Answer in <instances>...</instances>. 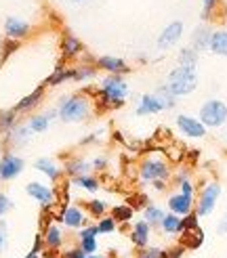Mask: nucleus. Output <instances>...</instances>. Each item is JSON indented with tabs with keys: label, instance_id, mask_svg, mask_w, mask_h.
I'll return each instance as SVG.
<instances>
[{
	"label": "nucleus",
	"instance_id": "nucleus-1",
	"mask_svg": "<svg viewBox=\"0 0 227 258\" xmlns=\"http://www.w3.org/2000/svg\"><path fill=\"white\" fill-rule=\"evenodd\" d=\"M131 88L126 84L124 76L118 74H107L101 86L97 88V95L93 97L97 109L101 111H109V109H122L126 105V97H129Z\"/></svg>",
	"mask_w": 227,
	"mask_h": 258
},
{
	"label": "nucleus",
	"instance_id": "nucleus-2",
	"mask_svg": "<svg viewBox=\"0 0 227 258\" xmlns=\"http://www.w3.org/2000/svg\"><path fill=\"white\" fill-rule=\"evenodd\" d=\"M59 120L68 122V124H78V122H86L95 111V101L84 95V93H76V95H68L59 101Z\"/></svg>",
	"mask_w": 227,
	"mask_h": 258
},
{
	"label": "nucleus",
	"instance_id": "nucleus-3",
	"mask_svg": "<svg viewBox=\"0 0 227 258\" xmlns=\"http://www.w3.org/2000/svg\"><path fill=\"white\" fill-rule=\"evenodd\" d=\"M166 86L171 93L179 99V97H187L192 95L194 90L198 88V74L192 68H183L177 66L175 70H171L168 78H166Z\"/></svg>",
	"mask_w": 227,
	"mask_h": 258
},
{
	"label": "nucleus",
	"instance_id": "nucleus-4",
	"mask_svg": "<svg viewBox=\"0 0 227 258\" xmlns=\"http://www.w3.org/2000/svg\"><path fill=\"white\" fill-rule=\"evenodd\" d=\"M139 178L141 183H154V180H168L171 178V164L166 158L147 156L139 164Z\"/></svg>",
	"mask_w": 227,
	"mask_h": 258
},
{
	"label": "nucleus",
	"instance_id": "nucleus-5",
	"mask_svg": "<svg viewBox=\"0 0 227 258\" xmlns=\"http://www.w3.org/2000/svg\"><path fill=\"white\" fill-rule=\"evenodd\" d=\"M198 118L206 128H221L227 124V105L221 99H208L200 107Z\"/></svg>",
	"mask_w": 227,
	"mask_h": 258
},
{
	"label": "nucleus",
	"instance_id": "nucleus-6",
	"mask_svg": "<svg viewBox=\"0 0 227 258\" xmlns=\"http://www.w3.org/2000/svg\"><path fill=\"white\" fill-rule=\"evenodd\" d=\"M219 198H221V185L217 183V180H210V183H206L204 187H202L200 198H198V204H196L198 216H208V214H212V210H214V206H217Z\"/></svg>",
	"mask_w": 227,
	"mask_h": 258
},
{
	"label": "nucleus",
	"instance_id": "nucleus-7",
	"mask_svg": "<svg viewBox=\"0 0 227 258\" xmlns=\"http://www.w3.org/2000/svg\"><path fill=\"white\" fill-rule=\"evenodd\" d=\"M25 191L32 200H36L42 206V210H50L55 208L57 204V191L53 187H48L46 183H38V180H32V183L25 185Z\"/></svg>",
	"mask_w": 227,
	"mask_h": 258
},
{
	"label": "nucleus",
	"instance_id": "nucleus-8",
	"mask_svg": "<svg viewBox=\"0 0 227 258\" xmlns=\"http://www.w3.org/2000/svg\"><path fill=\"white\" fill-rule=\"evenodd\" d=\"M55 221L57 223H63L68 229L78 231V229H82L86 225V212L80 208V206H68V204H63L61 210L55 214Z\"/></svg>",
	"mask_w": 227,
	"mask_h": 258
},
{
	"label": "nucleus",
	"instance_id": "nucleus-9",
	"mask_svg": "<svg viewBox=\"0 0 227 258\" xmlns=\"http://www.w3.org/2000/svg\"><path fill=\"white\" fill-rule=\"evenodd\" d=\"M177 128H179V133L187 139H204L206 131H208V128L200 122V118H194V115H187V113L177 115Z\"/></svg>",
	"mask_w": 227,
	"mask_h": 258
},
{
	"label": "nucleus",
	"instance_id": "nucleus-10",
	"mask_svg": "<svg viewBox=\"0 0 227 258\" xmlns=\"http://www.w3.org/2000/svg\"><path fill=\"white\" fill-rule=\"evenodd\" d=\"M59 48H61V59H78L82 53H84V42L80 40L76 34L72 32H63L61 34V42H59Z\"/></svg>",
	"mask_w": 227,
	"mask_h": 258
},
{
	"label": "nucleus",
	"instance_id": "nucleus-11",
	"mask_svg": "<svg viewBox=\"0 0 227 258\" xmlns=\"http://www.w3.org/2000/svg\"><path fill=\"white\" fill-rule=\"evenodd\" d=\"M25 168L23 158L15 156V153H5L0 158V180H13L17 178Z\"/></svg>",
	"mask_w": 227,
	"mask_h": 258
},
{
	"label": "nucleus",
	"instance_id": "nucleus-12",
	"mask_svg": "<svg viewBox=\"0 0 227 258\" xmlns=\"http://www.w3.org/2000/svg\"><path fill=\"white\" fill-rule=\"evenodd\" d=\"M181 36H183V21H179V19L171 21L168 25H164V30L158 36V48L166 50V48L175 46L177 42L181 40Z\"/></svg>",
	"mask_w": 227,
	"mask_h": 258
},
{
	"label": "nucleus",
	"instance_id": "nucleus-13",
	"mask_svg": "<svg viewBox=\"0 0 227 258\" xmlns=\"http://www.w3.org/2000/svg\"><path fill=\"white\" fill-rule=\"evenodd\" d=\"M5 34L7 38H13V40H23V38H28L32 34V25L21 19V17H7L5 19Z\"/></svg>",
	"mask_w": 227,
	"mask_h": 258
},
{
	"label": "nucleus",
	"instance_id": "nucleus-14",
	"mask_svg": "<svg viewBox=\"0 0 227 258\" xmlns=\"http://www.w3.org/2000/svg\"><path fill=\"white\" fill-rule=\"evenodd\" d=\"M97 68L103 70L105 74H118V76H124L129 74L131 68L122 57H114V55H101L97 57Z\"/></svg>",
	"mask_w": 227,
	"mask_h": 258
},
{
	"label": "nucleus",
	"instance_id": "nucleus-15",
	"mask_svg": "<svg viewBox=\"0 0 227 258\" xmlns=\"http://www.w3.org/2000/svg\"><path fill=\"white\" fill-rule=\"evenodd\" d=\"M166 204H168V212L185 216L194 210V196H185V193L179 191V193H173Z\"/></svg>",
	"mask_w": 227,
	"mask_h": 258
},
{
	"label": "nucleus",
	"instance_id": "nucleus-16",
	"mask_svg": "<svg viewBox=\"0 0 227 258\" xmlns=\"http://www.w3.org/2000/svg\"><path fill=\"white\" fill-rule=\"evenodd\" d=\"M149 237H151V225L147 221H137L131 229V243L135 248L143 250V248H147Z\"/></svg>",
	"mask_w": 227,
	"mask_h": 258
},
{
	"label": "nucleus",
	"instance_id": "nucleus-17",
	"mask_svg": "<svg viewBox=\"0 0 227 258\" xmlns=\"http://www.w3.org/2000/svg\"><path fill=\"white\" fill-rule=\"evenodd\" d=\"M210 36H212V30L208 23H200L198 28H194L192 32V46L194 50H198V53H204V50H208L210 46Z\"/></svg>",
	"mask_w": 227,
	"mask_h": 258
},
{
	"label": "nucleus",
	"instance_id": "nucleus-18",
	"mask_svg": "<svg viewBox=\"0 0 227 258\" xmlns=\"http://www.w3.org/2000/svg\"><path fill=\"white\" fill-rule=\"evenodd\" d=\"M34 168L40 174H44L48 180H53V183H57V180L63 176V168H59L57 162L50 160V158H38L34 162Z\"/></svg>",
	"mask_w": 227,
	"mask_h": 258
},
{
	"label": "nucleus",
	"instance_id": "nucleus-19",
	"mask_svg": "<svg viewBox=\"0 0 227 258\" xmlns=\"http://www.w3.org/2000/svg\"><path fill=\"white\" fill-rule=\"evenodd\" d=\"M160 111H164V107H162V103L158 101V97L154 93L141 95V99H139V103H137V109H135L137 115H154V113H160Z\"/></svg>",
	"mask_w": 227,
	"mask_h": 258
},
{
	"label": "nucleus",
	"instance_id": "nucleus-20",
	"mask_svg": "<svg viewBox=\"0 0 227 258\" xmlns=\"http://www.w3.org/2000/svg\"><path fill=\"white\" fill-rule=\"evenodd\" d=\"M91 170H93L91 162H88V160H82V158H70L66 164H63V174L70 176V178L88 174Z\"/></svg>",
	"mask_w": 227,
	"mask_h": 258
},
{
	"label": "nucleus",
	"instance_id": "nucleus-21",
	"mask_svg": "<svg viewBox=\"0 0 227 258\" xmlns=\"http://www.w3.org/2000/svg\"><path fill=\"white\" fill-rule=\"evenodd\" d=\"M42 99H44V86H38V88H34L30 95H25L17 105H15V109L19 111V113H28V111H32V109H36L38 105L42 103Z\"/></svg>",
	"mask_w": 227,
	"mask_h": 258
},
{
	"label": "nucleus",
	"instance_id": "nucleus-22",
	"mask_svg": "<svg viewBox=\"0 0 227 258\" xmlns=\"http://www.w3.org/2000/svg\"><path fill=\"white\" fill-rule=\"evenodd\" d=\"M72 80V68L66 66V59H61L57 63V68L53 70V74L44 80V86H61L63 82H70Z\"/></svg>",
	"mask_w": 227,
	"mask_h": 258
},
{
	"label": "nucleus",
	"instance_id": "nucleus-23",
	"mask_svg": "<svg viewBox=\"0 0 227 258\" xmlns=\"http://www.w3.org/2000/svg\"><path fill=\"white\" fill-rule=\"evenodd\" d=\"M32 131H30V126L28 124H17L15 126V131L13 133H9L7 137H5V141L9 145H13V147H23L25 143H30V139H32Z\"/></svg>",
	"mask_w": 227,
	"mask_h": 258
},
{
	"label": "nucleus",
	"instance_id": "nucleus-24",
	"mask_svg": "<svg viewBox=\"0 0 227 258\" xmlns=\"http://www.w3.org/2000/svg\"><path fill=\"white\" fill-rule=\"evenodd\" d=\"M17 124H19V111L15 107L0 109V135L7 137L9 133L15 131Z\"/></svg>",
	"mask_w": 227,
	"mask_h": 258
},
{
	"label": "nucleus",
	"instance_id": "nucleus-25",
	"mask_svg": "<svg viewBox=\"0 0 227 258\" xmlns=\"http://www.w3.org/2000/svg\"><path fill=\"white\" fill-rule=\"evenodd\" d=\"M208 50L212 55L227 57V30H212Z\"/></svg>",
	"mask_w": 227,
	"mask_h": 258
},
{
	"label": "nucleus",
	"instance_id": "nucleus-26",
	"mask_svg": "<svg viewBox=\"0 0 227 258\" xmlns=\"http://www.w3.org/2000/svg\"><path fill=\"white\" fill-rule=\"evenodd\" d=\"M42 237H44V243H46V248L48 250H57L63 246V231L57 227V225H48L44 231H42Z\"/></svg>",
	"mask_w": 227,
	"mask_h": 258
},
{
	"label": "nucleus",
	"instance_id": "nucleus-27",
	"mask_svg": "<svg viewBox=\"0 0 227 258\" xmlns=\"http://www.w3.org/2000/svg\"><path fill=\"white\" fill-rule=\"evenodd\" d=\"M160 229L164 231L166 235H179L183 231V221L179 214H173V212H166L160 223Z\"/></svg>",
	"mask_w": 227,
	"mask_h": 258
},
{
	"label": "nucleus",
	"instance_id": "nucleus-28",
	"mask_svg": "<svg viewBox=\"0 0 227 258\" xmlns=\"http://www.w3.org/2000/svg\"><path fill=\"white\" fill-rule=\"evenodd\" d=\"M183 239H181V246L185 250H198L202 243H204V231L200 227L198 229H192V231H183Z\"/></svg>",
	"mask_w": 227,
	"mask_h": 258
},
{
	"label": "nucleus",
	"instance_id": "nucleus-29",
	"mask_svg": "<svg viewBox=\"0 0 227 258\" xmlns=\"http://www.w3.org/2000/svg\"><path fill=\"white\" fill-rule=\"evenodd\" d=\"M97 66H86V63H80V66L72 68V82H88L97 78Z\"/></svg>",
	"mask_w": 227,
	"mask_h": 258
},
{
	"label": "nucleus",
	"instance_id": "nucleus-30",
	"mask_svg": "<svg viewBox=\"0 0 227 258\" xmlns=\"http://www.w3.org/2000/svg\"><path fill=\"white\" fill-rule=\"evenodd\" d=\"M72 183H74V187L84 189V191H88V193H97V191L101 189V180H99L97 176H93L91 172H88V174H82V176L72 178Z\"/></svg>",
	"mask_w": 227,
	"mask_h": 258
},
{
	"label": "nucleus",
	"instance_id": "nucleus-31",
	"mask_svg": "<svg viewBox=\"0 0 227 258\" xmlns=\"http://www.w3.org/2000/svg\"><path fill=\"white\" fill-rule=\"evenodd\" d=\"M109 216H111L118 225H126V223L133 221L135 208H133V206H129V204H118V206H114V208H111V214H109Z\"/></svg>",
	"mask_w": 227,
	"mask_h": 258
},
{
	"label": "nucleus",
	"instance_id": "nucleus-32",
	"mask_svg": "<svg viewBox=\"0 0 227 258\" xmlns=\"http://www.w3.org/2000/svg\"><path fill=\"white\" fill-rule=\"evenodd\" d=\"M164 214L166 212H164L162 208H158V206H154V204H147L143 208V221H147L151 227H160Z\"/></svg>",
	"mask_w": 227,
	"mask_h": 258
},
{
	"label": "nucleus",
	"instance_id": "nucleus-33",
	"mask_svg": "<svg viewBox=\"0 0 227 258\" xmlns=\"http://www.w3.org/2000/svg\"><path fill=\"white\" fill-rule=\"evenodd\" d=\"M177 61H179V66H183V68L196 70L198 68V50H194L192 46H185V48L179 50V57H177Z\"/></svg>",
	"mask_w": 227,
	"mask_h": 258
},
{
	"label": "nucleus",
	"instance_id": "nucleus-34",
	"mask_svg": "<svg viewBox=\"0 0 227 258\" xmlns=\"http://www.w3.org/2000/svg\"><path fill=\"white\" fill-rule=\"evenodd\" d=\"M154 95L158 97V101L162 103V107H164V109H173V107L177 105V97L171 93L166 84H160V86L156 88V93H154Z\"/></svg>",
	"mask_w": 227,
	"mask_h": 258
},
{
	"label": "nucleus",
	"instance_id": "nucleus-35",
	"mask_svg": "<svg viewBox=\"0 0 227 258\" xmlns=\"http://www.w3.org/2000/svg\"><path fill=\"white\" fill-rule=\"evenodd\" d=\"M86 206V212H88V216H93V218H103L105 216V212H107V204L103 202V200H91V202H86L84 204Z\"/></svg>",
	"mask_w": 227,
	"mask_h": 258
},
{
	"label": "nucleus",
	"instance_id": "nucleus-36",
	"mask_svg": "<svg viewBox=\"0 0 227 258\" xmlns=\"http://www.w3.org/2000/svg\"><path fill=\"white\" fill-rule=\"evenodd\" d=\"M28 126H30V131H32L34 135H40V133H46V131H48L50 120L46 118L44 113H38V115H32L30 122H28Z\"/></svg>",
	"mask_w": 227,
	"mask_h": 258
},
{
	"label": "nucleus",
	"instance_id": "nucleus-37",
	"mask_svg": "<svg viewBox=\"0 0 227 258\" xmlns=\"http://www.w3.org/2000/svg\"><path fill=\"white\" fill-rule=\"evenodd\" d=\"M219 5H221V0H202V13H200L202 23L212 21V17H214V13H217Z\"/></svg>",
	"mask_w": 227,
	"mask_h": 258
},
{
	"label": "nucleus",
	"instance_id": "nucleus-38",
	"mask_svg": "<svg viewBox=\"0 0 227 258\" xmlns=\"http://www.w3.org/2000/svg\"><path fill=\"white\" fill-rule=\"evenodd\" d=\"M19 50V40H13V38H5L0 42V63H5L13 53Z\"/></svg>",
	"mask_w": 227,
	"mask_h": 258
},
{
	"label": "nucleus",
	"instance_id": "nucleus-39",
	"mask_svg": "<svg viewBox=\"0 0 227 258\" xmlns=\"http://www.w3.org/2000/svg\"><path fill=\"white\" fill-rule=\"evenodd\" d=\"M97 229H99V233L107 235V233H114V231L118 229V223L114 221L111 216H103V218H99L97 221Z\"/></svg>",
	"mask_w": 227,
	"mask_h": 258
},
{
	"label": "nucleus",
	"instance_id": "nucleus-40",
	"mask_svg": "<svg viewBox=\"0 0 227 258\" xmlns=\"http://www.w3.org/2000/svg\"><path fill=\"white\" fill-rule=\"evenodd\" d=\"M198 212L196 210H192L189 214H185V216H181V221H183V231H192V229H198L200 227V223H198ZM181 231V233H183Z\"/></svg>",
	"mask_w": 227,
	"mask_h": 258
},
{
	"label": "nucleus",
	"instance_id": "nucleus-41",
	"mask_svg": "<svg viewBox=\"0 0 227 258\" xmlns=\"http://www.w3.org/2000/svg\"><path fill=\"white\" fill-rule=\"evenodd\" d=\"M78 246H80L86 254H95L97 248H99V241H97V237H80V239H78Z\"/></svg>",
	"mask_w": 227,
	"mask_h": 258
},
{
	"label": "nucleus",
	"instance_id": "nucleus-42",
	"mask_svg": "<svg viewBox=\"0 0 227 258\" xmlns=\"http://www.w3.org/2000/svg\"><path fill=\"white\" fill-rule=\"evenodd\" d=\"M164 252L166 250H162V248H143L141 252H139V256L137 258H162L164 256Z\"/></svg>",
	"mask_w": 227,
	"mask_h": 258
},
{
	"label": "nucleus",
	"instance_id": "nucleus-43",
	"mask_svg": "<svg viewBox=\"0 0 227 258\" xmlns=\"http://www.w3.org/2000/svg\"><path fill=\"white\" fill-rule=\"evenodd\" d=\"M91 166H93V170H97V172H105L107 166H109V160L105 156H95L93 162H91Z\"/></svg>",
	"mask_w": 227,
	"mask_h": 258
},
{
	"label": "nucleus",
	"instance_id": "nucleus-44",
	"mask_svg": "<svg viewBox=\"0 0 227 258\" xmlns=\"http://www.w3.org/2000/svg\"><path fill=\"white\" fill-rule=\"evenodd\" d=\"M97 235H99L97 225H84L82 229H78V239L80 237H97Z\"/></svg>",
	"mask_w": 227,
	"mask_h": 258
},
{
	"label": "nucleus",
	"instance_id": "nucleus-45",
	"mask_svg": "<svg viewBox=\"0 0 227 258\" xmlns=\"http://www.w3.org/2000/svg\"><path fill=\"white\" fill-rule=\"evenodd\" d=\"M129 202H131L133 208L137 210V208H145V206L149 204V198H147V196H143V193H139V196H133Z\"/></svg>",
	"mask_w": 227,
	"mask_h": 258
},
{
	"label": "nucleus",
	"instance_id": "nucleus-46",
	"mask_svg": "<svg viewBox=\"0 0 227 258\" xmlns=\"http://www.w3.org/2000/svg\"><path fill=\"white\" fill-rule=\"evenodd\" d=\"M164 153H166V158L171 162H181L185 156H183V151L181 149H177V147H168V149H164Z\"/></svg>",
	"mask_w": 227,
	"mask_h": 258
},
{
	"label": "nucleus",
	"instance_id": "nucleus-47",
	"mask_svg": "<svg viewBox=\"0 0 227 258\" xmlns=\"http://www.w3.org/2000/svg\"><path fill=\"white\" fill-rule=\"evenodd\" d=\"M88 254L78 246V248H70V250H66L61 254V258H86Z\"/></svg>",
	"mask_w": 227,
	"mask_h": 258
},
{
	"label": "nucleus",
	"instance_id": "nucleus-48",
	"mask_svg": "<svg viewBox=\"0 0 227 258\" xmlns=\"http://www.w3.org/2000/svg\"><path fill=\"white\" fill-rule=\"evenodd\" d=\"M179 191L185 193V196H194V193H196V187H194V183H192V178L181 180V183H179Z\"/></svg>",
	"mask_w": 227,
	"mask_h": 258
},
{
	"label": "nucleus",
	"instance_id": "nucleus-49",
	"mask_svg": "<svg viewBox=\"0 0 227 258\" xmlns=\"http://www.w3.org/2000/svg\"><path fill=\"white\" fill-rule=\"evenodd\" d=\"M103 133V131H99V133H91V135H86L84 139H80V147H88V145H95L99 143V135Z\"/></svg>",
	"mask_w": 227,
	"mask_h": 258
},
{
	"label": "nucleus",
	"instance_id": "nucleus-50",
	"mask_svg": "<svg viewBox=\"0 0 227 258\" xmlns=\"http://www.w3.org/2000/svg\"><path fill=\"white\" fill-rule=\"evenodd\" d=\"M11 208H13V204H11L9 196H5V193H0V218H3Z\"/></svg>",
	"mask_w": 227,
	"mask_h": 258
},
{
	"label": "nucleus",
	"instance_id": "nucleus-51",
	"mask_svg": "<svg viewBox=\"0 0 227 258\" xmlns=\"http://www.w3.org/2000/svg\"><path fill=\"white\" fill-rule=\"evenodd\" d=\"M46 248V243H44V237H42V233H38L36 237H34V248H32V252H36V254H42V250Z\"/></svg>",
	"mask_w": 227,
	"mask_h": 258
},
{
	"label": "nucleus",
	"instance_id": "nucleus-52",
	"mask_svg": "<svg viewBox=\"0 0 227 258\" xmlns=\"http://www.w3.org/2000/svg\"><path fill=\"white\" fill-rule=\"evenodd\" d=\"M183 252H185V248H183L181 243H179V246H177V248H173V250H166V252H164V256H162V258H181V256H183Z\"/></svg>",
	"mask_w": 227,
	"mask_h": 258
},
{
	"label": "nucleus",
	"instance_id": "nucleus-53",
	"mask_svg": "<svg viewBox=\"0 0 227 258\" xmlns=\"http://www.w3.org/2000/svg\"><path fill=\"white\" fill-rule=\"evenodd\" d=\"M5 246H7V223L0 221V252L5 250Z\"/></svg>",
	"mask_w": 227,
	"mask_h": 258
},
{
	"label": "nucleus",
	"instance_id": "nucleus-54",
	"mask_svg": "<svg viewBox=\"0 0 227 258\" xmlns=\"http://www.w3.org/2000/svg\"><path fill=\"white\" fill-rule=\"evenodd\" d=\"M80 59V63H86V66H97V57H93V55H88L86 53V50H84V53L78 57Z\"/></svg>",
	"mask_w": 227,
	"mask_h": 258
},
{
	"label": "nucleus",
	"instance_id": "nucleus-55",
	"mask_svg": "<svg viewBox=\"0 0 227 258\" xmlns=\"http://www.w3.org/2000/svg\"><path fill=\"white\" fill-rule=\"evenodd\" d=\"M185 178H189V170H187V168H181L179 172L175 174V180H177V185H179L181 180H185Z\"/></svg>",
	"mask_w": 227,
	"mask_h": 258
},
{
	"label": "nucleus",
	"instance_id": "nucleus-56",
	"mask_svg": "<svg viewBox=\"0 0 227 258\" xmlns=\"http://www.w3.org/2000/svg\"><path fill=\"white\" fill-rule=\"evenodd\" d=\"M156 191H164L166 189V180H154V183H149Z\"/></svg>",
	"mask_w": 227,
	"mask_h": 258
},
{
	"label": "nucleus",
	"instance_id": "nucleus-57",
	"mask_svg": "<svg viewBox=\"0 0 227 258\" xmlns=\"http://www.w3.org/2000/svg\"><path fill=\"white\" fill-rule=\"evenodd\" d=\"M219 233L227 235V212H225V216L221 218V223H219Z\"/></svg>",
	"mask_w": 227,
	"mask_h": 258
},
{
	"label": "nucleus",
	"instance_id": "nucleus-58",
	"mask_svg": "<svg viewBox=\"0 0 227 258\" xmlns=\"http://www.w3.org/2000/svg\"><path fill=\"white\" fill-rule=\"evenodd\" d=\"M111 137L116 139L118 143H124V137H122V133H120V131H114V133H111Z\"/></svg>",
	"mask_w": 227,
	"mask_h": 258
},
{
	"label": "nucleus",
	"instance_id": "nucleus-59",
	"mask_svg": "<svg viewBox=\"0 0 227 258\" xmlns=\"http://www.w3.org/2000/svg\"><path fill=\"white\" fill-rule=\"evenodd\" d=\"M189 158H192V160L200 158V151H198V149H192V151H189Z\"/></svg>",
	"mask_w": 227,
	"mask_h": 258
},
{
	"label": "nucleus",
	"instance_id": "nucleus-60",
	"mask_svg": "<svg viewBox=\"0 0 227 258\" xmlns=\"http://www.w3.org/2000/svg\"><path fill=\"white\" fill-rule=\"evenodd\" d=\"M23 258H42V254H36V252H32V250H30V254H25Z\"/></svg>",
	"mask_w": 227,
	"mask_h": 258
},
{
	"label": "nucleus",
	"instance_id": "nucleus-61",
	"mask_svg": "<svg viewBox=\"0 0 227 258\" xmlns=\"http://www.w3.org/2000/svg\"><path fill=\"white\" fill-rule=\"evenodd\" d=\"M72 5H86V3H91V0H70Z\"/></svg>",
	"mask_w": 227,
	"mask_h": 258
},
{
	"label": "nucleus",
	"instance_id": "nucleus-62",
	"mask_svg": "<svg viewBox=\"0 0 227 258\" xmlns=\"http://www.w3.org/2000/svg\"><path fill=\"white\" fill-rule=\"evenodd\" d=\"M86 258H103V256H101V254H97V252H95V254H88Z\"/></svg>",
	"mask_w": 227,
	"mask_h": 258
},
{
	"label": "nucleus",
	"instance_id": "nucleus-63",
	"mask_svg": "<svg viewBox=\"0 0 227 258\" xmlns=\"http://www.w3.org/2000/svg\"><path fill=\"white\" fill-rule=\"evenodd\" d=\"M225 139H227V131H225Z\"/></svg>",
	"mask_w": 227,
	"mask_h": 258
}]
</instances>
